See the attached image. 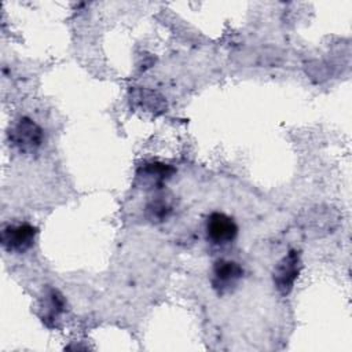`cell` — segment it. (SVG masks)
I'll use <instances>...</instances> for the list:
<instances>
[{
	"label": "cell",
	"instance_id": "obj_1",
	"mask_svg": "<svg viewBox=\"0 0 352 352\" xmlns=\"http://www.w3.org/2000/svg\"><path fill=\"white\" fill-rule=\"evenodd\" d=\"M43 129L30 118H19L10 129L11 142L23 153L36 151L43 143Z\"/></svg>",
	"mask_w": 352,
	"mask_h": 352
},
{
	"label": "cell",
	"instance_id": "obj_2",
	"mask_svg": "<svg viewBox=\"0 0 352 352\" xmlns=\"http://www.w3.org/2000/svg\"><path fill=\"white\" fill-rule=\"evenodd\" d=\"M205 231L206 238L210 243L224 246L231 243L236 238L238 226L232 217L220 212H213L206 219Z\"/></svg>",
	"mask_w": 352,
	"mask_h": 352
},
{
	"label": "cell",
	"instance_id": "obj_3",
	"mask_svg": "<svg viewBox=\"0 0 352 352\" xmlns=\"http://www.w3.org/2000/svg\"><path fill=\"white\" fill-rule=\"evenodd\" d=\"M37 228L29 223L8 224L1 231V245L7 252L23 253L34 243Z\"/></svg>",
	"mask_w": 352,
	"mask_h": 352
},
{
	"label": "cell",
	"instance_id": "obj_4",
	"mask_svg": "<svg viewBox=\"0 0 352 352\" xmlns=\"http://www.w3.org/2000/svg\"><path fill=\"white\" fill-rule=\"evenodd\" d=\"M301 270L300 254L296 250H290L274 270V283L282 296L292 292L296 279Z\"/></svg>",
	"mask_w": 352,
	"mask_h": 352
},
{
	"label": "cell",
	"instance_id": "obj_5",
	"mask_svg": "<svg viewBox=\"0 0 352 352\" xmlns=\"http://www.w3.org/2000/svg\"><path fill=\"white\" fill-rule=\"evenodd\" d=\"M212 285L219 294L231 292L242 279L243 268L231 260L220 258L213 265Z\"/></svg>",
	"mask_w": 352,
	"mask_h": 352
},
{
	"label": "cell",
	"instance_id": "obj_6",
	"mask_svg": "<svg viewBox=\"0 0 352 352\" xmlns=\"http://www.w3.org/2000/svg\"><path fill=\"white\" fill-rule=\"evenodd\" d=\"M175 172L176 170L173 166L155 161V162L143 164L139 168L136 177L140 182V184L144 187L160 188V187H162L164 183H166L172 177V175Z\"/></svg>",
	"mask_w": 352,
	"mask_h": 352
},
{
	"label": "cell",
	"instance_id": "obj_7",
	"mask_svg": "<svg viewBox=\"0 0 352 352\" xmlns=\"http://www.w3.org/2000/svg\"><path fill=\"white\" fill-rule=\"evenodd\" d=\"M173 212L172 202L166 197H155L146 206V216L153 223L166 221Z\"/></svg>",
	"mask_w": 352,
	"mask_h": 352
}]
</instances>
